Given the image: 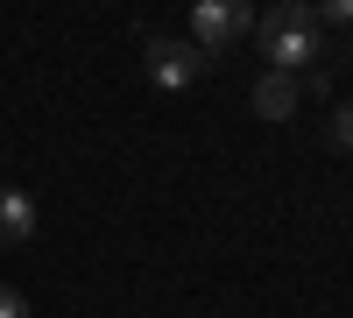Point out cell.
Returning a JSON list of instances; mask_svg holds the SVG:
<instances>
[{
    "instance_id": "cell-6",
    "label": "cell",
    "mask_w": 353,
    "mask_h": 318,
    "mask_svg": "<svg viewBox=\"0 0 353 318\" xmlns=\"http://www.w3.org/2000/svg\"><path fill=\"white\" fill-rule=\"evenodd\" d=\"M332 149H339V156L353 163V99H346V106L332 113Z\"/></svg>"
},
{
    "instance_id": "cell-7",
    "label": "cell",
    "mask_w": 353,
    "mask_h": 318,
    "mask_svg": "<svg viewBox=\"0 0 353 318\" xmlns=\"http://www.w3.org/2000/svg\"><path fill=\"white\" fill-rule=\"evenodd\" d=\"M0 318H28V297L14 290V283H0Z\"/></svg>"
},
{
    "instance_id": "cell-8",
    "label": "cell",
    "mask_w": 353,
    "mask_h": 318,
    "mask_svg": "<svg viewBox=\"0 0 353 318\" xmlns=\"http://www.w3.org/2000/svg\"><path fill=\"white\" fill-rule=\"evenodd\" d=\"M325 21L346 28V21H353V0H325V8H318V28H325Z\"/></svg>"
},
{
    "instance_id": "cell-5",
    "label": "cell",
    "mask_w": 353,
    "mask_h": 318,
    "mask_svg": "<svg viewBox=\"0 0 353 318\" xmlns=\"http://www.w3.org/2000/svg\"><path fill=\"white\" fill-rule=\"evenodd\" d=\"M297 78H283V71H261L254 78V113H261V121H290V113H297Z\"/></svg>"
},
{
    "instance_id": "cell-2",
    "label": "cell",
    "mask_w": 353,
    "mask_h": 318,
    "mask_svg": "<svg viewBox=\"0 0 353 318\" xmlns=\"http://www.w3.org/2000/svg\"><path fill=\"white\" fill-rule=\"evenodd\" d=\"M205 71H212V57H205L191 36H156L149 43V85L156 92H191Z\"/></svg>"
},
{
    "instance_id": "cell-4",
    "label": "cell",
    "mask_w": 353,
    "mask_h": 318,
    "mask_svg": "<svg viewBox=\"0 0 353 318\" xmlns=\"http://www.w3.org/2000/svg\"><path fill=\"white\" fill-rule=\"evenodd\" d=\"M36 226H43L36 198L8 184V191H0V248H21V241H36Z\"/></svg>"
},
{
    "instance_id": "cell-3",
    "label": "cell",
    "mask_w": 353,
    "mask_h": 318,
    "mask_svg": "<svg viewBox=\"0 0 353 318\" xmlns=\"http://www.w3.org/2000/svg\"><path fill=\"white\" fill-rule=\"evenodd\" d=\"M248 28H254V8H248V0H198V8H191V43H198L205 57H219L233 36H248Z\"/></svg>"
},
{
    "instance_id": "cell-1",
    "label": "cell",
    "mask_w": 353,
    "mask_h": 318,
    "mask_svg": "<svg viewBox=\"0 0 353 318\" xmlns=\"http://www.w3.org/2000/svg\"><path fill=\"white\" fill-rule=\"evenodd\" d=\"M254 43H261V57H269V71H283V78L311 71L318 57H325L318 8H311V0H283V8H269V14L254 21Z\"/></svg>"
}]
</instances>
